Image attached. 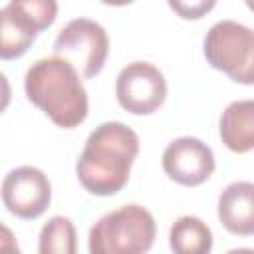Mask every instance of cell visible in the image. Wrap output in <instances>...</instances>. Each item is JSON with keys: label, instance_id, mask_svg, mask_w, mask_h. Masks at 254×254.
<instances>
[{"label": "cell", "instance_id": "obj_12", "mask_svg": "<svg viewBox=\"0 0 254 254\" xmlns=\"http://www.w3.org/2000/svg\"><path fill=\"white\" fill-rule=\"evenodd\" d=\"M169 244L175 254H210L212 232L198 216H179L169 230Z\"/></svg>", "mask_w": 254, "mask_h": 254}, {"label": "cell", "instance_id": "obj_15", "mask_svg": "<svg viewBox=\"0 0 254 254\" xmlns=\"http://www.w3.org/2000/svg\"><path fill=\"white\" fill-rule=\"evenodd\" d=\"M0 254H22L14 232L2 222H0Z\"/></svg>", "mask_w": 254, "mask_h": 254}, {"label": "cell", "instance_id": "obj_5", "mask_svg": "<svg viewBox=\"0 0 254 254\" xmlns=\"http://www.w3.org/2000/svg\"><path fill=\"white\" fill-rule=\"evenodd\" d=\"M54 54L71 64L83 77H95L107 60L109 38L101 24L89 18L69 20L54 42Z\"/></svg>", "mask_w": 254, "mask_h": 254}, {"label": "cell", "instance_id": "obj_4", "mask_svg": "<svg viewBox=\"0 0 254 254\" xmlns=\"http://www.w3.org/2000/svg\"><path fill=\"white\" fill-rule=\"evenodd\" d=\"M206 62L226 73L232 81L252 85L254 81V34L234 20H220L210 26L202 42Z\"/></svg>", "mask_w": 254, "mask_h": 254}, {"label": "cell", "instance_id": "obj_7", "mask_svg": "<svg viewBox=\"0 0 254 254\" xmlns=\"http://www.w3.org/2000/svg\"><path fill=\"white\" fill-rule=\"evenodd\" d=\"M4 206L18 218L32 220L46 212L52 200V185L44 171L24 165L12 169L0 187Z\"/></svg>", "mask_w": 254, "mask_h": 254}, {"label": "cell", "instance_id": "obj_10", "mask_svg": "<svg viewBox=\"0 0 254 254\" xmlns=\"http://www.w3.org/2000/svg\"><path fill=\"white\" fill-rule=\"evenodd\" d=\"M254 185L250 181L230 183L218 196V218L222 226L236 236L254 232Z\"/></svg>", "mask_w": 254, "mask_h": 254}, {"label": "cell", "instance_id": "obj_14", "mask_svg": "<svg viewBox=\"0 0 254 254\" xmlns=\"http://www.w3.org/2000/svg\"><path fill=\"white\" fill-rule=\"evenodd\" d=\"M169 6L181 14V18H187V20H196V18H202L204 12L212 10L214 8V2H169Z\"/></svg>", "mask_w": 254, "mask_h": 254}, {"label": "cell", "instance_id": "obj_6", "mask_svg": "<svg viewBox=\"0 0 254 254\" xmlns=\"http://www.w3.org/2000/svg\"><path fill=\"white\" fill-rule=\"evenodd\" d=\"M115 95L125 111L133 115H151L167 97V81L157 65L149 62H131L115 79Z\"/></svg>", "mask_w": 254, "mask_h": 254}, {"label": "cell", "instance_id": "obj_11", "mask_svg": "<svg viewBox=\"0 0 254 254\" xmlns=\"http://www.w3.org/2000/svg\"><path fill=\"white\" fill-rule=\"evenodd\" d=\"M220 139L234 153H248L254 147V101H232L220 115Z\"/></svg>", "mask_w": 254, "mask_h": 254}, {"label": "cell", "instance_id": "obj_2", "mask_svg": "<svg viewBox=\"0 0 254 254\" xmlns=\"http://www.w3.org/2000/svg\"><path fill=\"white\" fill-rule=\"evenodd\" d=\"M24 89L28 99L58 127L73 129L87 117V91L79 73L58 56L34 62L26 71Z\"/></svg>", "mask_w": 254, "mask_h": 254}, {"label": "cell", "instance_id": "obj_9", "mask_svg": "<svg viewBox=\"0 0 254 254\" xmlns=\"http://www.w3.org/2000/svg\"><path fill=\"white\" fill-rule=\"evenodd\" d=\"M42 32L26 2H8L0 8V60H16L28 52Z\"/></svg>", "mask_w": 254, "mask_h": 254}, {"label": "cell", "instance_id": "obj_16", "mask_svg": "<svg viewBox=\"0 0 254 254\" xmlns=\"http://www.w3.org/2000/svg\"><path fill=\"white\" fill-rule=\"evenodd\" d=\"M10 99H12V87H10V81H8V77L0 71V113L6 111V107L10 105Z\"/></svg>", "mask_w": 254, "mask_h": 254}, {"label": "cell", "instance_id": "obj_3", "mask_svg": "<svg viewBox=\"0 0 254 254\" xmlns=\"http://www.w3.org/2000/svg\"><path fill=\"white\" fill-rule=\"evenodd\" d=\"M157 224L141 204H125L103 214L89 228V254H147L155 242Z\"/></svg>", "mask_w": 254, "mask_h": 254}, {"label": "cell", "instance_id": "obj_17", "mask_svg": "<svg viewBox=\"0 0 254 254\" xmlns=\"http://www.w3.org/2000/svg\"><path fill=\"white\" fill-rule=\"evenodd\" d=\"M226 254H254V250L252 248H232Z\"/></svg>", "mask_w": 254, "mask_h": 254}, {"label": "cell", "instance_id": "obj_13", "mask_svg": "<svg viewBox=\"0 0 254 254\" xmlns=\"http://www.w3.org/2000/svg\"><path fill=\"white\" fill-rule=\"evenodd\" d=\"M38 254H77L75 226L67 216H52L42 226Z\"/></svg>", "mask_w": 254, "mask_h": 254}, {"label": "cell", "instance_id": "obj_1", "mask_svg": "<svg viewBox=\"0 0 254 254\" xmlns=\"http://www.w3.org/2000/svg\"><path fill=\"white\" fill-rule=\"evenodd\" d=\"M139 153L137 133L121 121H105L97 125L75 163V173L81 187L97 196L119 192Z\"/></svg>", "mask_w": 254, "mask_h": 254}, {"label": "cell", "instance_id": "obj_8", "mask_svg": "<svg viewBox=\"0 0 254 254\" xmlns=\"http://www.w3.org/2000/svg\"><path fill=\"white\" fill-rule=\"evenodd\" d=\"M169 179L185 187L202 185L214 171L212 149L196 137H179L167 145L161 159Z\"/></svg>", "mask_w": 254, "mask_h": 254}]
</instances>
